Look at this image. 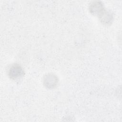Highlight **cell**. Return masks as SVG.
Segmentation results:
<instances>
[{
	"instance_id": "1",
	"label": "cell",
	"mask_w": 122,
	"mask_h": 122,
	"mask_svg": "<svg viewBox=\"0 0 122 122\" xmlns=\"http://www.w3.org/2000/svg\"><path fill=\"white\" fill-rule=\"evenodd\" d=\"M24 71L21 66L17 64L12 65L8 70L9 77L14 80L20 79L23 76Z\"/></svg>"
},
{
	"instance_id": "2",
	"label": "cell",
	"mask_w": 122,
	"mask_h": 122,
	"mask_svg": "<svg viewBox=\"0 0 122 122\" xmlns=\"http://www.w3.org/2000/svg\"><path fill=\"white\" fill-rule=\"evenodd\" d=\"M89 10L92 14L98 16L105 10L102 3L98 1L92 2L89 7Z\"/></svg>"
},
{
	"instance_id": "3",
	"label": "cell",
	"mask_w": 122,
	"mask_h": 122,
	"mask_svg": "<svg viewBox=\"0 0 122 122\" xmlns=\"http://www.w3.org/2000/svg\"><path fill=\"white\" fill-rule=\"evenodd\" d=\"M44 84L49 89L54 88L57 84L58 80L57 77L53 74H48L44 78Z\"/></svg>"
},
{
	"instance_id": "4",
	"label": "cell",
	"mask_w": 122,
	"mask_h": 122,
	"mask_svg": "<svg viewBox=\"0 0 122 122\" xmlns=\"http://www.w3.org/2000/svg\"><path fill=\"white\" fill-rule=\"evenodd\" d=\"M99 18L101 22L105 25H108L112 23L113 20V16L109 11L104 10L99 16Z\"/></svg>"
}]
</instances>
